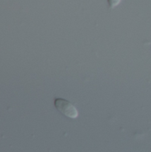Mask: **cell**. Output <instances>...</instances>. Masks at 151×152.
Returning <instances> with one entry per match:
<instances>
[{
  "instance_id": "7a4b0ae2",
  "label": "cell",
  "mask_w": 151,
  "mask_h": 152,
  "mask_svg": "<svg viewBox=\"0 0 151 152\" xmlns=\"http://www.w3.org/2000/svg\"><path fill=\"white\" fill-rule=\"evenodd\" d=\"M121 1L122 0H108V4H109V7L115 8V7H117L121 3Z\"/></svg>"
},
{
  "instance_id": "6da1fadb",
  "label": "cell",
  "mask_w": 151,
  "mask_h": 152,
  "mask_svg": "<svg viewBox=\"0 0 151 152\" xmlns=\"http://www.w3.org/2000/svg\"><path fill=\"white\" fill-rule=\"evenodd\" d=\"M54 106L60 113L69 118L76 119L78 118L79 113L77 109L68 100L62 98H56L54 100Z\"/></svg>"
}]
</instances>
